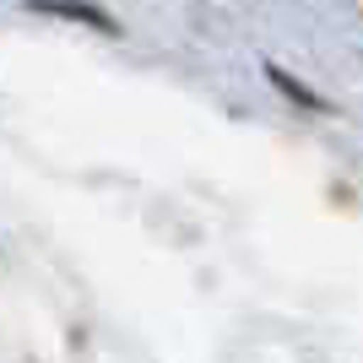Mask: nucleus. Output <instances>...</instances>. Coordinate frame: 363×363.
<instances>
[]
</instances>
